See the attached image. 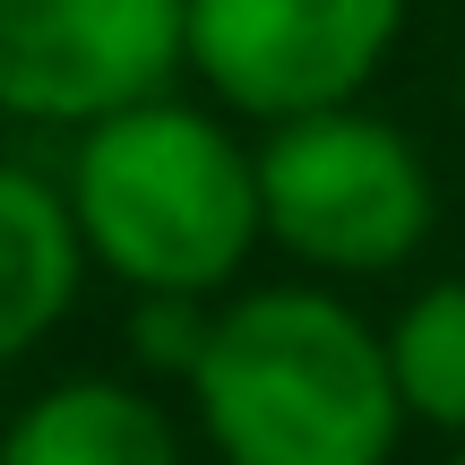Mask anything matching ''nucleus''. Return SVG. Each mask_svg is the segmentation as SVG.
I'll use <instances>...</instances> for the list:
<instances>
[{
	"instance_id": "1",
	"label": "nucleus",
	"mask_w": 465,
	"mask_h": 465,
	"mask_svg": "<svg viewBox=\"0 0 465 465\" xmlns=\"http://www.w3.org/2000/svg\"><path fill=\"white\" fill-rule=\"evenodd\" d=\"M190 405L224 465H388L414 422L388 336L319 284H267L207 319Z\"/></svg>"
},
{
	"instance_id": "2",
	"label": "nucleus",
	"mask_w": 465,
	"mask_h": 465,
	"mask_svg": "<svg viewBox=\"0 0 465 465\" xmlns=\"http://www.w3.org/2000/svg\"><path fill=\"white\" fill-rule=\"evenodd\" d=\"M69 216L104 276L138 302H207L259 242V155L199 104L147 95L78 130Z\"/></svg>"
},
{
	"instance_id": "3",
	"label": "nucleus",
	"mask_w": 465,
	"mask_h": 465,
	"mask_svg": "<svg viewBox=\"0 0 465 465\" xmlns=\"http://www.w3.org/2000/svg\"><path fill=\"white\" fill-rule=\"evenodd\" d=\"M440 199L431 164L397 121L336 104V113L267 121L259 147V224L319 276H388L422 250Z\"/></svg>"
},
{
	"instance_id": "4",
	"label": "nucleus",
	"mask_w": 465,
	"mask_h": 465,
	"mask_svg": "<svg viewBox=\"0 0 465 465\" xmlns=\"http://www.w3.org/2000/svg\"><path fill=\"white\" fill-rule=\"evenodd\" d=\"M405 35V0H190L182 69L250 121H293L362 104Z\"/></svg>"
},
{
	"instance_id": "5",
	"label": "nucleus",
	"mask_w": 465,
	"mask_h": 465,
	"mask_svg": "<svg viewBox=\"0 0 465 465\" xmlns=\"http://www.w3.org/2000/svg\"><path fill=\"white\" fill-rule=\"evenodd\" d=\"M190 0H0V121L95 130L164 95Z\"/></svg>"
},
{
	"instance_id": "6",
	"label": "nucleus",
	"mask_w": 465,
	"mask_h": 465,
	"mask_svg": "<svg viewBox=\"0 0 465 465\" xmlns=\"http://www.w3.org/2000/svg\"><path fill=\"white\" fill-rule=\"evenodd\" d=\"M86 276V242L69 216V190L0 155V362L35 353L69 319Z\"/></svg>"
},
{
	"instance_id": "7",
	"label": "nucleus",
	"mask_w": 465,
	"mask_h": 465,
	"mask_svg": "<svg viewBox=\"0 0 465 465\" xmlns=\"http://www.w3.org/2000/svg\"><path fill=\"white\" fill-rule=\"evenodd\" d=\"M0 465H182V440L147 388L61 380L0 431Z\"/></svg>"
},
{
	"instance_id": "8",
	"label": "nucleus",
	"mask_w": 465,
	"mask_h": 465,
	"mask_svg": "<svg viewBox=\"0 0 465 465\" xmlns=\"http://www.w3.org/2000/svg\"><path fill=\"white\" fill-rule=\"evenodd\" d=\"M388 371L414 422L465 440V276L422 284L388 328Z\"/></svg>"
},
{
	"instance_id": "9",
	"label": "nucleus",
	"mask_w": 465,
	"mask_h": 465,
	"mask_svg": "<svg viewBox=\"0 0 465 465\" xmlns=\"http://www.w3.org/2000/svg\"><path fill=\"white\" fill-rule=\"evenodd\" d=\"M457 113H465V52H457Z\"/></svg>"
},
{
	"instance_id": "10",
	"label": "nucleus",
	"mask_w": 465,
	"mask_h": 465,
	"mask_svg": "<svg viewBox=\"0 0 465 465\" xmlns=\"http://www.w3.org/2000/svg\"><path fill=\"white\" fill-rule=\"evenodd\" d=\"M449 465H465V440H457V457H449Z\"/></svg>"
}]
</instances>
